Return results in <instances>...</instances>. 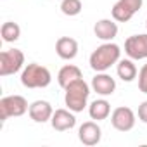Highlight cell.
Returning <instances> with one entry per match:
<instances>
[{
  "mask_svg": "<svg viewBox=\"0 0 147 147\" xmlns=\"http://www.w3.org/2000/svg\"><path fill=\"white\" fill-rule=\"evenodd\" d=\"M145 28H147V21H145Z\"/></svg>",
  "mask_w": 147,
  "mask_h": 147,
  "instance_id": "obj_22",
  "label": "cell"
},
{
  "mask_svg": "<svg viewBox=\"0 0 147 147\" xmlns=\"http://www.w3.org/2000/svg\"><path fill=\"white\" fill-rule=\"evenodd\" d=\"M119 59H121V47L114 42H104L90 54L88 64L95 73H104L111 69L114 64H118Z\"/></svg>",
  "mask_w": 147,
  "mask_h": 147,
  "instance_id": "obj_1",
  "label": "cell"
},
{
  "mask_svg": "<svg viewBox=\"0 0 147 147\" xmlns=\"http://www.w3.org/2000/svg\"><path fill=\"white\" fill-rule=\"evenodd\" d=\"M94 33L102 42H113L118 36V23L114 19H99L94 26Z\"/></svg>",
  "mask_w": 147,
  "mask_h": 147,
  "instance_id": "obj_14",
  "label": "cell"
},
{
  "mask_svg": "<svg viewBox=\"0 0 147 147\" xmlns=\"http://www.w3.org/2000/svg\"><path fill=\"white\" fill-rule=\"evenodd\" d=\"M50 82H52V75L45 66L31 62L23 67L21 85L24 88H45L50 85Z\"/></svg>",
  "mask_w": 147,
  "mask_h": 147,
  "instance_id": "obj_3",
  "label": "cell"
},
{
  "mask_svg": "<svg viewBox=\"0 0 147 147\" xmlns=\"http://www.w3.org/2000/svg\"><path fill=\"white\" fill-rule=\"evenodd\" d=\"M24 66V54L19 49H7L0 52V76H11L19 73Z\"/></svg>",
  "mask_w": 147,
  "mask_h": 147,
  "instance_id": "obj_5",
  "label": "cell"
},
{
  "mask_svg": "<svg viewBox=\"0 0 147 147\" xmlns=\"http://www.w3.org/2000/svg\"><path fill=\"white\" fill-rule=\"evenodd\" d=\"M30 104L23 95H5L0 99V121H7L9 118H19L28 113Z\"/></svg>",
  "mask_w": 147,
  "mask_h": 147,
  "instance_id": "obj_4",
  "label": "cell"
},
{
  "mask_svg": "<svg viewBox=\"0 0 147 147\" xmlns=\"http://www.w3.org/2000/svg\"><path fill=\"white\" fill-rule=\"evenodd\" d=\"M82 11H83L82 0H62V2H61V12H62L64 16L75 18V16H78Z\"/></svg>",
  "mask_w": 147,
  "mask_h": 147,
  "instance_id": "obj_19",
  "label": "cell"
},
{
  "mask_svg": "<svg viewBox=\"0 0 147 147\" xmlns=\"http://www.w3.org/2000/svg\"><path fill=\"white\" fill-rule=\"evenodd\" d=\"M90 85L80 78L76 82L69 83L64 88V104L67 109H71L73 113H83V109L87 107L88 97H90Z\"/></svg>",
  "mask_w": 147,
  "mask_h": 147,
  "instance_id": "obj_2",
  "label": "cell"
},
{
  "mask_svg": "<svg viewBox=\"0 0 147 147\" xmlns=\"http://www.w3.org/2000/svg\"><path fill=\"white\" fill-rule=\"evenodd\" d=\"M28 114L35 123H47V121L52 119L54 109H52V104L47 102V100H35V102L30 104Z\"/></svg>",
  "mask_w": 147,
  "mask_h": 147,
  "instance_id": "obj_12",
  "label": "cell"
},
{
  "mask_svg": "<svg viewBox=\"0 0 147 147\" xmlns=\"http://www.w3.org/2000/svg\"><path fill=\"white\" fill-rule=\"evenodd\" d=\"M55 54L64 59V61H71L78 55V42L71 36H61L55 42Z\"/></svg>",
  "mask_w": 147,
  "mask_h": 147,
  "instance_id": "obj_13",
  "label": "cell"
},
{
  "mask_svg": "<svg viewBox=\"0 0 147 147\" xmlns=\"http://www.w3.org/2000/svg\"><path fill=\"white\" fill-rule=\"evenodd\" d=\"M90 87H92V90H94L97 95H100V97H109V95H113V94L116 92V80H114L111 75H107L106 71H104V73H97V75L92 78Z\"/></svg>",
  "mask_w": 147,
  "mask_h": 147,
  "instance_id": "obj_9",
  "label": "cell"
},
{
  "mask_svg": "<svg viewBox=\"0 0 147 147\" xmlns=\"http://www.w3.org/2000/svg\"><path fill=\"white\" fill-rule=\"evenodd\" d=\"M125 54L133 61L147 59V33L128 36L125 40Z\"/></svg>",
  "mask_w": 147,
  "mask_h": 147,
  "instance_id": "obj_8",
  "label": "cell"
},
{
  "mask_svg": "<svg viewBox=\"0 0 147 147\" xmlns=\"http://www.w3.org/2000/svg\"><path fill=\"white\" fill-rule=\"evenodd\" d=\"M78 138L83 145H97L102 138V130L97 125V121H85L80 128H78Z\"/></svg>",
  "mask_w": 147,
  "mask_h": 147,
  "instance_id": "obj_10",
  "label": "cell"
},
{
  "mask_svg": "<svg viewBox=\"0 0 147 147\" xmlns=\"http://www.w3.org/2000/svg\"><path fill=\"white\" fill-rule=\"evenodd\" d=\"M88 114L94 121H102V119H107L109 114H111V104L109 100H106L104 97L102 99H95L94 102H90L88 106Z\"/></svg>",
  "mask_w": 147,
  "mask_h": 147,
  "instance_id": "obj_17",
  "label": "cell"
},
{
  "mask_svg": "<svg viewBox=\"0 0 147 147\" xmlns=\"http://www.w3.org/2000/svg\"><path fill=\"white\" fill-rule=\"evenodd\" d=\"M137 123V116L133 109L126 106H119L111 113V125L118 131H130Z\"/></svg>",
  "mask_w": 147,
  "mask_h": 147,
  "instance_id": "obj_7",
  "label": "cell"
},
{
  "mask_svg": "<svg viewBox=\"0 0 147 147\" xmlns=\"http://www.w3.org/2000/svg\"><path fill=\"white\" fill-rule=\"evenodd\" d=\"M50 125L57 131H67L71 128H75L76 125V116L71 109H55L50 119Z\"/></svg>",
  "mask_w": 147,
  "mask_h": 147,
  "instance_id": "obj_11",
  "label": "cell"
},
{
  "mask_svg": "<svg viewBox=\"0 0 147 147\" xmlns=\"http://www.w3.org/2000/svg\"><path fill=\"white\" fill-rule=\"evenodd\" d=\"M80 78H83V73H82V69H80L78 66H75V64H66V66H62V67L59 69V73H57V83H59L62 88H66L69 83L76 82V80H80Z\"/></svg>",
  "mask_w": 147,
  "mask_h": 147,
  "instance_id": "obj_15",
  "label": "cell"
},
{
  "mask_svg": "<svg viewBox=\"0 0 147 147\" xmlns=\"http://www.w3.org/2000/svg\"><path fill=\"white\" fill-rule=\"evenodd\" d=\"M144 0H118L111 9V16L116 23H128L140 9Z\"/></svg>",
  "mask_w": 147,
  "mask_h": 147,
  "instance_id": "obj_6",
  "label": "cell"
},
{
  "mask_svg": "<svg viewBox=\"0 0 147 147\" xmlns=\"http://www.w3.org/2000/svg\"><path fill=\"white\" fill-rule=\"evenodd\" d=\"M138 119L147 125V100H144V102L138 106Z\"/></svg>",
  "mask_w": 147,
  "mask_h": 147,
  "instance_id": "obj_21",
  "label": "cell"
},
{
  "mask_svg": "<svg viewBox=\"0 0 147 147\" xmlns=\"http://www.w3.org/2000/svg\"><path fill=\"white\" fill-rule=\"evenodd\" d=\"M0 35H2V40L5 43H12V42H18L19 36H21V26L18 23H12V21H7L2 24L0 28Z\"/></svg>",
  "mask_w": 147,
  "mask_h": 147,
  "instance_id": "obj_18",
  "label": "cell"
},
{
  "mask_svg": "<svg viewBox=\"0 0 147 147\" xmlns=\"http://www.w3.org/2000/svg\"><path fill=\"white\" fill-rule=\"evenodd\" d=\"M138 90L142 94H147V62L138 71Z\"/></svg>",
  "mask_w": 147,
  "mask_h": 147,
  "instance_id": "obj_20",
  "label": "cell"
},
{
  "mask_svg": "<svg viewBox=\"0 0 147 147\" xmlns=\"http://www.w3.org/2000/svg\"><path fill=\"white\" fill-rule=\"evenodd\" d=\"M116 73H118V78L123 80V82H126V83L133 82V80L138 76V69H137L133 59H130V57L118 61V64H116Z\"/></svg>",
  "mask_w": 147,
  "mask_h": 147,
  "instance_id": "obj_16",
  "label": "cell"
}]
</instances>
